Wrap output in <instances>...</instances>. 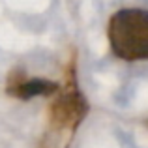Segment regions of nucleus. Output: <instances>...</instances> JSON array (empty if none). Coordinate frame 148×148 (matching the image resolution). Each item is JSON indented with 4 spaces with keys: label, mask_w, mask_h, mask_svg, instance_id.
Instances as JSON below:
<instances>
[{
    "label": "nucleus",
    "mask_w": 148,
    "mask_h": 148,
    "mask_svg": "<svg viewBox=\"0 0 148 148\" xmlns=\"http://www.w3.org/2000/svg\"><path fill=\"white\" fill-rule=\"evenodd\" d=\"M58 92V84L49 79H28L23 75L17 79L15 75L10 77V84H8V94L15 96L19 99H32V98H45V96H53Z\"/></svg>",
    "instance_id": "7ed1b4c3"
},
{
    "label": "nucleus",
    "mask_w": 148,
    "mask_h": 148,
    "mask_svg": "<svg viewBox=\"0 0 148 148\" xmlns=\"http://www.w3.org/2000/svg\"><path fill=\"white\" fill-rule=\"evenodd\" d=\"M88 112V103L79 92H68L53 103V120L62 127H75Z\"/></svg>",
    "instance_id": "f03ea898"
},
{
    "label": "nucleus",
    "mask_w": 148,
    "mask_h": 148,
    "mask_svg": "<svg viewBox=\"0 0 148 148\" xmlns=\"http://www.w3.org/2000/svg\"><path fill=\"white\" fill-rule=\"evenodd\" d=\"M109 45L114 56L126 62L148 60V11L126 8L109 21Z\"/></svg>",
    "instance_id": "f257e3e1"
}]
</instances>
